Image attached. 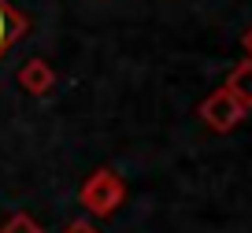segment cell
<instances>
[{
    "mask_svg": "<svg viewBox=\"0 0 252 233\" xmlns=\"http://www.w3.org/2000/svg\"><path fill=\"white\" fill-rule=\"evenodd\" d=\"M15 82H19V89L30 93V96H48V93H52V86H56V70H52V63H48V59L33 56V59H26L23 67H19Z\"/></svg>",
    "mask_w": 252,
    "mask_h": 233,
    "instance_id": "obj_3",
    "label": "cell"
},
{
    "mask_svg": "<svg viewBox=\"0 0 252 233\" xmlns=\"http://www.w3.org/2000/svg\"><path fill=\"white\" fill-rule=\"evenodd\" d=\"M222 89H226V93L234 96L245 111H249V108H252V59H241V63H237V67L230 70V78H226V86H222Z\"/></svg>",
    "mask_w": 252,
    "mask_h": 233,
    "instance_id": "obj_5",
    "label": "cell"
},
{
    "mask_svg": "<svg viewBox=\"0 0 252 233\" xmlns=\"http://www.w3.org/2000/svg\"><path fill=\"white\" fill-rule=\"evenodd\" d=\"M200 118L208 122V130H215V133H230V130H234V126L245 118V108L226 93V89H215V93L208 96L204 104H200Z\"/></svg>",
    "mask_w": 252,
    "mask_h": 233,
    "instance_id": "obj_2",
    "label": "cell"
},
{
    "mask_svg": "<svg viewBox=\"0 0 252 233\" xmlns=\"http://www.w3.org/2000/svg\"><path fill=\"white\" fill-rule=\"evenodd\" d=\"M0 233H41V226L33 222V215H26V211H15V215L4 218Z\"/></svg>",
    "mask_w": 252,
    "mask_h": 233,
    "instance_id": "obj_6",
    "label": "cell"
},
{
    "mask_svg": "<svg viewBox=\"0 0 252 233\" xmlns=\"http://www.w3.org/2000/svg\"><path fill=\"white\" fill-rule=\"evenodd\" d=\"M63 233H100V230H96V222L78 218V222H67V226H63Z\"/></svg>",
    "mask_w": 252,
    "mask_h": 233,
    "instance_id": "obj_7",
    "label": "cell"
},
{
    "mask_svg": "<svg viewBox=\"0 0 252 233\" xmlns=\"http://www.w3.org/2000/svg\"><path fill=\"white\" fill-rule=\"evenodd\" d=\"M26 30H30L26 15L11 4V0H0V59L11 52V45H19V41L26 37Z\"/></svg>",
    "mask_w": 252,
    "mask_h": 233,
    "instance_id": "obj_4",
    "label": "cell"
},
{
    "mask_svg": "<svg viewBox=\"0 0 252 233\" xmlns=\"http://www.w3.org/2000/svg\"><path fill=\"white\" fill-rule=\"evenodd\" d=\"M241 45H245V52H249V59H252V30L245 33V41H241Z\"/></svg>",
    "mask_w": 252,
    "mask_h": 233,
    "instance_id": "obj_8",
    "label": "cell"
},
{
    "mask_svg": "<svg viewBox=\"0 0 252 233\" xmlns=\"http://www.w3.org/2000/svg\"><path fill=\"white\" fill-rule=\"evenodd\" d=\"M78 200H82V207H86L93 218H108V215H115V211L123 207V200H126V181L119 178L115 171L100 167V171H93L86 181H82Z\"/></svg>",
    "mask_w": 252,
    "mask_h": 233,
    "instance_id": "obj_1",
    "label": "cell"
}]
</instances>
